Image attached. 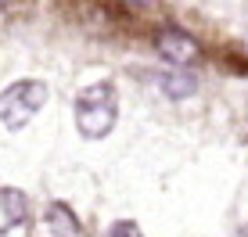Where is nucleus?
<instances>
[{"mask_svg": "<svg viewBox=\"0 0 248 237\" xmlns=\"http://www.w3.org/2000/svg\"><path fill=\"white\" fill-rule=\"evenodd\" d=\"M105 237H144V234L137 230V223H130V219H123V223L108 226V234H105Z\"/></svg>", "mask_w": 248, "mask_h": 237, "instance_id": "7", "label": "nucleus"}, {"mask_svg": "<svg viewBox=\"0 0 248 237\" xmlns=\"http://www.w3.org/2000/svg\"><path fill=\"white\" fill-rule=\"evenodd\" d=\"M158 87H162L166 97L180 101V97H191L194 90H198V79L187 75V72H166V75H158Z\"/></svg>", "mask_w": 248, "mask_h": 237, "instance_id": "5", "label": "nucleus"}, {"mask_svg": "<svg viewBox=\"0 0 248 237\" xmlns=\"http://www.w3.org/2000/svg\"><path fill=\"white\" fill-rule=\"evenodd\" d=\"M47 104V87L40 79H18L0 94V122L7 130H22Z\"/></svg>", "mask_w": 248, "mask_h": 237, "instance_id": "2", "label": "nucleus"}, {"mask_svg": "<svg viewBox=\"0 0 248 237\" xmlns=\"http://www.w3.org/2000/svg\"><path fill=\"white\" fill-rule=\"evenodd\" d=\"M76 130L83 133L87 140H101L115 130V118H119V90L112 79H101L90 83L87 90L76 94Z\"/></svg>", "mask_w": 248, "mask_h": 237, "instance_id": "1", "label": "nucleus"}, {"mask_svg": "<svg viewBox=\"0 0 248 237\" xmlns=\"http://www.w3.org/2000/svg\"><path fill=\"white\" fill-rule=\"evenodd\" d=\"M29 219V198L18 187H0V237L18 230Z\"/></svg>", "mask_w": 248, "mask_h": 237, "instance_id": "4", "label": "nucleus"}, {"mask_svg": "<svg viewBox=\"0 0 248 237\" xmlns=\"http://www.w3.org/2000/svg\"><path fill=\"white\" fill-rule=\"evenodd\" d=\"M44 223H47V230L58 234V237H76V234H79V223H76V216L68 212L65 205H50L47 216H44Z\"/></svg>", "mask_w": 248, "mask_h": 237, "instance_id": "6", "label": "nucleus"}, {"mask_svg": "<svg viewBox=\"0 0 248 237\" xmlns=\"http://www.w3.org/2000/svg\"><path fill=\"white\" fill-rule=\"evenodd\" d=\"M234 237H248V226H245V230H237V234H234Z\"/></svg>", "mask_w": 248, "mask_h": 237, "instance_id": "8", "label": "nucleus"}, {"mask_svg": "<svg viewBox=\"0 0 248 237\" xmlns=\"http://www.w3.org/2000/svg\"><path fill=\"white\" fill-rule=\"evenodd\" d=\"M155 47H158V54L166 58L169 65H191L194 58H198V40L187 36L184 29H166V32H158Z\"/></svg>", "mask_w": 248, "mask_h": 237, "instance_id": "3", "label": "nucleus"}]
</instances>
